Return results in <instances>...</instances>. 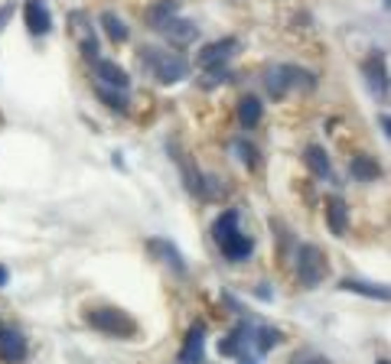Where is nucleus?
Listing matches in <instances>:
<instances>
[{
  "mask_svg": "<svg viewBox=\"0 0 391 364\" xmlns=\"http://www.w3.org/2000/svg\"><path fill=\"white\" fill-rule=\"evenodd\" d=\"M141 68L150 72L160 85H176L190 75L186 56H180V52H163V49H153V46L141 49Z\"/></svg>",
  "mask_w": 391,
  "mask_h": 364,
  "instance_id": "obj_1",
  "label": "nucleus"
},
{
  "mask_svg": "<svg viewBox=\"0 0 391 364\" xmlns=\"http://www.w3.org/2000/svg\"><path fill=\"white\" fill-rule=\"evenodd\" d=\"M85 322L95 328V332H105V335H111V338H137V335H141L137 319H134L131 312H125V309H118V306H95V309H88Z\"/></svg>",
  "mask_w": 391,
  "mask_h": 364,
  "instance_id": "obj_2",
  "label": "nucleus"
},
{
  "mask_svg": "<svg viewBox=\"0 0 391 364\" xmlns=\"http://www.w3.org/2000/svg\"><path fill=\"white\" fill-rule=\"evenodd\" d=\"M326 270H329L326 257L316 244H300L297 247V280H300V286H306V290L320 286L326 280Z\"/></svg>",
  "mask_w": 391,
  "mask_h": 364,
  "instance_id": "obj_3",
  "label": "nucleus"
},
{
  "mask_svg": "<svg viewBox=\"0 0 391 364\" xmlns=\"http://www.w3.org/2000/svg\"><path fill=\"white\" fill-rule=\"evenodd\" d=\"M235 49H239V39H215V43H209V46L199 49V56H196V66L202 68V72H215V68H225V62H229L232 56H235Z\"/></svg>",
  "mask_w": 391,
  "mask_h": 364,
  "instance_id": "obj_4",
  "label": "nucleus"
},
{
  "mask_svg": "<svg viewBox=\"0 0 391 364\" xmlns=\"http://www.w3.org/2000/svg\"><path fill=\"white\" fill-rule=\"evenodd\" d=\"M27 358V335L13 326H0V361L20 364Z\"/></svg>",
  "mask_w": 391,
  "mask_h": 364,
  "instance_id": "obj_5",
  "label": "nucleus"
},
{
  "mask_svg": "<svg viewBox=\"0 0 391 364\" xmlns=\"http://www.w3.org/2000/svg\"><path fill=\"white\" fill-rule=\"evenodd\" d=\"M251 335H255V326H248V322H239V326L232 328V332H225L219 342V355L222 358H245V348H248Z\"/></svg>",
  "mask_w": 391,
  "mask_h": 364,
  "instance_id": "obj_6",
  "label": "nucleus"
},
{
  "mask_svg": "<svg viewBox=\"0 0 391 364\" xmlns=\"http://www.w3.org/2000/svg\"><path fill=\"white\" fill-rule=\"evenodd\" d=\"M206 361V326L192 322L186 332V342L180 348V364H202Z\"/></svg>",
  "mask_w": 391,
  "mask_h": 364,
  "instance_id": "obj_7",
  "label": "nucleus"
},
{
  "mask_svg": "<svg viewBox=\"0 0 391 364\" xmlns=\"http://www.w3.org/2000/svg\"><path fill=\"white\" fill-rule=\"evenodd\" d=\"M23 23L33 36H46L52 29V17H49L46 3L43 0H23Z\"/></svg>",
  "mask_w": 391,
  "mask_h": 364,
  "instance_id": "obj_8",
  "label": "nucleus"
},
{
  "mask_svg": "<svg viewBox=\"0 0 391 364\" xmlns=\"http://www.w3.org/2000/svg\"><path fill=\"white\" fill-rule=\"evenodd\" d=\"M95 78H98V85L115 88V92H127V88H131V75L118 66V62H111V59H98L95 62Z\"/></svg>",
  "mask_w": 391,
  "mask_h": 364,
  "instance_id": "obj_9",
  "label": "nucleus"
},
{
  "mask_svg": "<svg viewBox=\"0 0 391 364\" xmlns=\"http://www.w3.org/2000/svg\"><path fill=\"white\" fill-rule=\"evenodd\" d=\"M160 33L170 39V46H190V43H196V36H199V27H196L192 20L173 17L160 27Z\"/></svg>",
  "mask_w": 391,
  "mask_h": 364,
  "instance_id": "obj_10",
  "label": "nucleus"
},
{
  "mask_svg": "<svg viewBox=\"0 0 391 364\" xmlns=\"http://www.w3.org/2000/svg\"><path fill=\"white\" fill-rule=\"evenodd\" d=\"M362 72L365 78H369V85H372L375 94H388V68H385V56L382 52H372V56L362 62Z\"/></svg>",
  "mask_w": 391,
  "mask_h": 364,
  "instance_id": "obj_11",
  "label": "nucleus"
},
{
  "mask_svg": "<svg viewBox=\"0 0 391 364\" xmlns=\"http://www.w3.org/2000/svg\"><path fill=\"white\" fill-rule=\"evenodd\" d=\"M147 251L153 254V257H160L166 267H173V270L180 273H186V261H183V254H180V247H173L170 241H163V238H150L147 241Z\"/></svg>",
  "mask_w": 391,
  "mask_h": 364,
  "instance_id": "obj_12",
  "label": "nucleus"
},
{
  "mask_svg": "<svg viewBox=\"0 0 391 364\" xmlns=\"http://www.w3.org/2000/svg\"><path fill=\"white\" fill-rule=\"evenodd\" d=\"M326 224L336 238H346V231H349V205L339 196L326 198Z\"/></svg>",
  "mask_w": 391,
  "mask_h": 364,
  "instance_id": "obj_13",
  "label": "nucleus"
},
{
  "mask_svg": "<svg viewBox=\"0 0 391 364\" xmlns=\"http://www.w3.org/2000/svg\"><path fill=\"white\" fill-rule=\"evenodd\" d=\"M173 17H180V3H176V0H157V3H150V7L143 10V23L150 29H157V33H160V27Z\"/></svg>",
  "mask_w": 391,
  "mask_h": 364,
  "instance_id": "obj_14",
  "label": "nucleus"
},
{
  "mask_svg": "<svg viewBox=\"0 0 391 364\" xmlns=\"http://www.w3.org/2000/svg\"><path fill=\"white\" fill-rule=\"evenodd\" d=\"M304 163L310 166V173H313L316 179H329V182H333V163H329V153H326L323 147L310 143V147L304 150Z\"/></svg>",
  "mask_w": 391,
  "mask_h": 364,
  "instance_id": "obj_15",
  "label": "nucleus"
},
{
  "mask_svg": "<svg viewBox=\"0 0 391 364\" xmlns=\"http://www.w3.org/2000/svg\"><path fill=\"white\" fill-rule=\"evenodd\" d=\"M261 117H264V104H261V98H255V94H245L239 101V124L245 127V131H255L261 124Z\"/></svg>",
  "mask_w": 391,
  "mask_h": 364,
  "instance_id": "obj_16",
  "label": "nucleus"
},
{
  "mask_svg": "<svg viewBox=\"0 0 391 364\" xmlns=\"http://www.w3.org/2000/svg\"><path fill=\"white\" fill-rule=\"evenodd\" d=\"M239 234V212L235 208H225L219 218H215V224H212V238H215V244H225V241H232Z\"/></svg>",
  "mask_w": 391,
  "mask_h": 364,
  "instance_id": "obj_17",
  "label": "nucleus"
},
{
  "mask_svg": "<svg viewBox=\"0 0 391 364\" xmlns=\"http://www.w3.org/2000/svg\"><path fill=\"white\" fill-rule=\"evenodd\" d=\"M98 23L105 27V33H108V39L115 43V46H121V43H127V36H131V29H127V23L121 17H118L115 10H105L101 17H98Z\"/></svg>",
  "mask_w": 391,
  "mask_h": 364,
  "instance_id": "obj_18",
  "label": "nucleus"
},
{
  "mask_svg": "<svg viewBox=\"0 0 391 364\" xmlns=\"http://www.w3.org/2000/svg\"><path fill=\"white\" fill-rule=\"evenodd\" d=\"M349 166H353V176L359 179V182H375V179L382 176V166H378L375 156H369V153H355Z\"/></svg>",
  "mask_w": 391,
  "mask_h": 364,
  "instance_id": "obj_19",
  "label": "nucleus"
},
{
  "mask_svg": "<svg viewBox=\"0 0 391 364\" xmlns=\"http://www.w3.org/2000/svg\"><path fill=\"white\" fill-rule=\"evenodd\" d=\"M251 251H255V241H251L248 234H235L232 241H225L222 244V254L229 257V261H235V263H241V261H248L251 257Z\"/></svg>",
  "mask_w": 391,
  "mask_h": 364,
  "instance_id": "obj_20",
  "label": "nucleus"
},
{
  "mask_svg": "<svg viewBox=\"0 0 391 364\" xmlns=\"http://www.w3.org/2000/svg\"><path fill=\"white\" fill-rule=\"evenodd\" d=\"M339 290L346 293H359V296H369V299H388V286H378V283H365V280H343Z\"/></svg>",
  "mask_w": 391,
  "mask_h": 364,
  "instance_id": "obj_21",
  "label": "nucleus"
},
{
  "mask_svg": "<svg viewBox=\"0 0 391 364\" xmlns=\"http://www.w3.org/2000/svg\"><path fill=\"white\" fill-rule=\"evenodd\" d=\"M264 85H267V94H271V98H284L287 88H290V68L287 66L271 68L267 78H264Z\"/></svg>",
  "mask_w": 391,
  "mask_h": 364,
  "instance_id": "obj_22",
  "label": "nucleus"
},
{
  "mask_svg": "<svg viewBox=\"0 0 391 364\" xmlns=\"http://www.w3.org/2000/svg\"><path fill=\"white\" fill-rule=\"evenodd\" d=\"M284 342V332L280 328H271V326H261V328H255V335H251V345L258 348L261 355H267L274 345H280Z\"/></svg>",
  "mask_w": 391,
  "mask_h": 364,
  "instance_id": "obj_23",
  "label": "nucleus"
},
{
  "mask_svg": "<svg viewBox=\"0 0 391 364\" xmlns=\"http://www.w3.org/2000/svg\"><path fill=\"white\" fill-rule=\"evenodd\" d=\"M95 94L108 104V108H111V111H121V114L131 111V101H127L125 92H115V88H105V85H95Z\"/></svg>",
  "mask_w": 391,
  "mask_h": 364,
  "instance_id": "obj_24",
  "label": "nucleus"
},
{
  "mask_svg": "<svg viewBox=\"0 0 391 364\" xmlns=\"http://www.w3.org/2000/svg\"><path fill=\"white\" fill-rule=\"evenodd\" d=\"M235 147L241 150V163H245V166H248V169H258V166H261V156H258V150L251 147V143L239 140V143H235Z\"/></svg>",
  "mask_w": 391,
  "mask_h": 364,
  "instance_id": "obj_25",
  "label": "nucleus"
},
{
  "mask_svg": "<svg viewBox=\"0 0 391 364\" xmlns=\"http://www.w3.org/2000/svg\"><path fill=\"white\" fill-rule=\"evenodd\" d=\"M78 46H82V56H85L88 62H98V59H101V46H98V39H95V36L78 39Z\"/></svg>",
  "mask_w": 391,
  "mask_h": 364,
  "instance_id": "obj_26",
  "label": "nucleus"
},
{
  "mask_svg": "<svg viewBox=\"0 0 391 364\" xmlns=\"http://www.w3.org/2000/svg\"><path fill=\"white\" fill-rule=\"evenodd\" d=\"M17 13V0H7L3 7H0V33H3V27L10 23V17Z\"/></svg>",
  "mask_w": 391,
  "mask_h": 364,
  "instance_id": "obj_27",
  "label": "nucleus"
},
{
  "mask_svg": "<svg viewBox=\"0 0 391 364\" xmlns=\"http://www.w3.org/2000/svg\"><path fill=\"white\" fill-rule=\"evenodd\" d=\"M290 364H333L329 358H320V355H297Z\"/></svg>",
  "mask_w": 391,
  "mask_h": 364,
  "instance_id": "obj_28",
  "label": "nucleus"
},
{
  "mask_svg": "<svg viewBox=\"0 0 391 364\" xmlns=\"http://www.w3.org/2000/svg\"><path fill=\"white\" fill-rule=\"evenodd\" d=\"M378 124H382V133H385V137H388V127H391V121H388V114H378Z\"/></svg>",
  "mask_w": 391,
  "mask_h": 364,
  "instance_id": "obj_29",
  "label": "nucleus"
},
{
  "mask_svg": "<svg viewBox=\"0 0 391 364\" xmlns=\"http://www.w3.org/2000/svg\"><path fill=\"white\" fill-rule=\"evenodd\" d=\"M7 280H10V270H7V267H3V263H0V290L7 286Z\"/></svg>",
  "mask_w": 391,
  "mask_h": 364,
  "instance_id": "obj_30",
  "label": "nucleus"
},
{
  "mask_svg": "<svg viewBox=\"0 0 391 364\" xmlns=\"http://www.w3.org/2000/svg\"><path fill=\"white\" fill-rule=\"evenodd\" d=\"M241 364H258V358H241Z\"/></svg>",
  "mask_w": 391,
  "mask_h": 364,
  "instance_id": "obj_31",
  "label": "nucleus"
}]
</instances>
